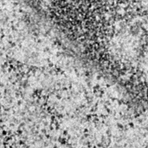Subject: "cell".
Listing matches in <instances>:
<instances>
[]
</instances>
